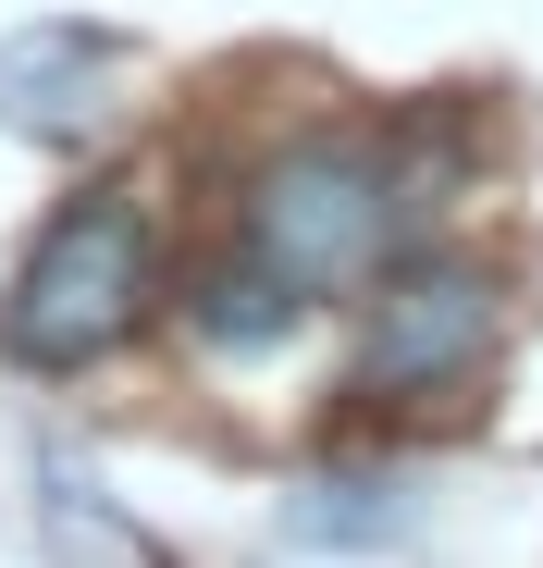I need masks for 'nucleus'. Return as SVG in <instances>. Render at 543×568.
I'll return each instance as SVG.
<instances>
[{"label": "nucleus", "mask_w": 543, "mask_h": 568, "mask_svg": "<svg viewBox=\"0 0 543 568\" xmlns=\"http://www.w3.org/2000/svg\"><path fill=\"white\" fill-rule=\"evenodd\" d=\"M432 185H444L432 124H309L247 173L235 247H259L309 297H358V284H383L420 247Z\"/></svg>", "instance_id": "obj_1"}, {"label": "nucleus", "mask_w": 543, "mask_h": 568, "mask_svg": "<svg viewBox=\"0 0 543 568\" xmlns=\"http://www.w3.org/2000/svg\"><path fill=\"white\" fill-rule=\"evenodd\" d=\"M161 284V235L148 211L124 199V185H86V199H62L38 223V247L13 260V297H0V346H13L25 371H86L112 358L148 310Z\"/></svg>", "instance_id": "obj_2"}, {"label": "nucleus", "mask_w": 543, "mask_h": 568, "mask_svg": "<svg viewBox=\"0 0 543 568\" xmlns=\"http://www.w3.org/2000/svg\"><path fill=\"white\" fill-rule=\"evenodd\" d=\"M506 346V284L470 247H408L371 297H358V346H346V396L358 408H432L482 384Z\"/></svg>", "instance_id": "obj_3"}, {"label": "nucleus", "mask_w": 543, "mask_h": 568, "mask_svg": "<svg viewBox=\"0 0 543 568\" xmlns=\"http://www.w3.org/2000/svg\"><path fill=\"white\" fill-rule=\"evenodd\" d=\"M124 38L112 26H74V13H38V26H13L0 38V124L13 136H38V149H86L112 124V100H124Z\"/></svg>", "instance_id": "obj_4"}, {"label": "nucleus", "mask_w": 543, "mask_h": 568, "mask_svg": "<svg viewBox=\"0 0 543 568\" xmlns=\"http://www.w3.org/2000/svg\"><path fill=\"white\" fill-rule=\"evenodd\" d=\"M309 284H285L259 247H235V260H211L198 284H186V334L211 346V358H272V346H297L309 334Z\"/></svg>", "instance_id": "obj_5"}, {"label": "nucleus", "mask_w": 543, "mask_h": 568, "mask_svg": "<svg viewBox=\"0 0 543 568\" xmlns=\"http://www.w3.org/2000/svg\"><path fill=\"white\" fill-rule=\"evenodd\" d=\"M285 531L309 556H396V544H420V483L408 469H309L285 495Z\"/></svg>", "instance_id": "obj_6"}, {"label": "nucleus", "mask_w": 543, "mask_h": 568, "mask_svg": "<svg viewBox=\"0 0 543 568\" xmlns=\"http://www.w3.org/2000/svg\"><path fill=\"white\" fill-rule=\"evenodd\" d=\"M38 544H50L62 568H173L136 519L100 507V483H74V469H38Z\"/></svg>", "instance_id": "obj_7"}]
</instances>
